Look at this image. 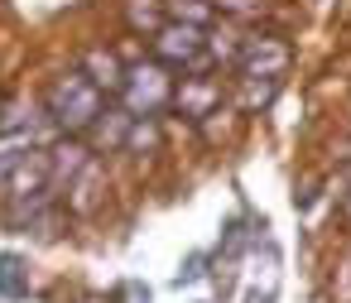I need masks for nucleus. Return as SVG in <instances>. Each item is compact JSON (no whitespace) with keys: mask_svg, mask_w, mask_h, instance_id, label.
Here are the masks:
<instances>
[{"mask_svg":"<svg viewBox=\"0 0 351 303\" xmlns=\"http://www.w3.org/2000/svg\"><path fill=\"white\" fill-rule=\"evenodd\" d=\"M49 116L63 125V130H87L97 125L101 116V87L87 77V73H63L49 92Z\"/></svg>","mask_w":351,"mask_h":303,"instance_id":"1","label":"nucleus"},{"mask_svg":"<svg viewBox=\"0 0 351 303\" xmlns=\"http://www.w3.org/2000/svg\"><path fill=\"white\" fill-rule=\"evenodd\" d=\"M121 92H125V111H130V116H154V111L173 97V82H169V73H164L159 63H135V68L125 73Z\"/></svg>","mask_w":351,"mask_h":303,"instance_id":"2","label":"nucleus"},{"mask_svg":"<svg viewBox=\"0 0 351 303\" xmlns=\"http://www.w3.org/2000/svg\"><path fill=\"white\" fill-rule=\"evenodd\" d=\"M202 49H207V34L197 25H164L154 34V53L164 63H202Z\"/></svg>","mask_w":351,"mask_h":303,"instance_id":"3","label":"nucleus"},{"mask_svg":"<svg viewBox=\"0 0 351 303\" xmlns=\"http://www.w3.org/2000/svg\"><path fill=\"white\" fill-rule=\"evenodd\" d=\"M289 68V44L279 39H245L241 49V73L245 77H279Z\"/></svg>","mask_w":351,"mask_h":303,"instance_id":"4","label":"nucleus"},{"mask_svg":"<svg viewBox=\"0 0 351 303\" xmlns=\"http://www.w3.org/2000/svg\"><path fill=\"white\" fill-rule=\"evenodd\" d=\"M173 101H178L183 116H212V101H221V87H217L212 77H193V82L178 87Z\"/></svg>","mask_w":351,"mask_h":303,"instance_id":"5","label":"nucleus"},{"mask_svg":"<svg viewBox=\"0 0 351 303\" xmlns=\"http://www.w3.org/2000/svg\"><path fill=\"white\" fill-rule=\"evenodd\" d=\"M87 77H92L101 92H121V82H125V68L116 63V53H106V49H92V53H87Z\"/></svg>","mask_w":351,"mask_h":303,"instance_id":"6","label":"nucleus"},{"mask_svg":"<svg viewBox=\"0 0 351 303\" xmlns=\"http://www.w3.org/2000/svg\"><path fill=\"white\" fill-rule=\"evenodd\" d=\"M0 293L5 298H29V269L20 255H0Z\"/></svg>","mask_w":351,"mask_h":303,"instance_id":"7","label":"nucleus"},{"mask_svg":"<svg viewBox=\"0 0 351 303\" xmlns=\"http://www.w3.org/2000/svg\"><path fill=\"white\" fill-rule=\"evenodd\" d=\"M34 154V135H0V178H10Z\"/></svg>","mask_w":351,"mask_h":303,"instance_id":"8","label":"nucleus"},{"mask_svg":"<svg viewBox=\"0 0 351 303\" xmlns=\"http://www.w3.org/2000/svg\"><path fill=\"white\" fill-rule=\"evenodd\" d=\"M130 125H135V116H130V111H111V121H101V116H97V145H125Z\"/></svg>","mask_w":351,"mask_h":303,"instance_id":"9","label":"nucleus"},{"mask_svg":"<svg viewBox=\"0 0 351 303\" xmlns=\"http://www.w3.org/2000/svg\"><path fill=\"white\" fill-rule=\"evenodd\" d=\"M130 29H149V34H159L164 29V10H159V0H130Z\"/></svg>","mask_w":351,"mask_h":303,"instance_id":"10","label":"nucleus"},{"mask_svg":"<svg viewBox=\"0 0 351 303\" xmlns=\"http://www.w3.org/2000/svg\"><path fill=\"white\" fill-rule=\"evenodd\" d=\"M169 15H173L178 25H197V29L212 20V10L202 5V0H169Z\"/></svg>","mask_w":351,"mask_h":303,"instance_id":"11","label":"nucleus"},{"mask_svg":"<svg viewBox=\"0 0 351 303\" xmlns=\"http://www.w3.org/2000/svg\"><path fill=\"white\" fill-rule=\"evenodd\" d=\"M221 10H231V15H255L260 10V0H217Z\"/></svg>","mask_w":351,"mask_h":303,"instance_id":"12","label":"nucleus"},{"mask_svg":"<svg viewBox=\"0 0 351 303\" xmlns=\"http://www.w3.org/2000/svg\"><path fill=\"white\" fill-rule=\"evenodd\" d=\"M245 303H269V289H265V293H260V289H255V293H250V298H245Z\"/></svg>","mask_w":351,"mask_h":303,"instance_id":"13","label":"nucleus"},{"mask_svg":"<svg viewBox=\"0 0 351 303\" xmlns=\"http://www.w3.org/2000/svg\"><path fill=\"white\" fill-rule=\"evenodd\" d=\"M346 269H351V265H346ZM341 293H351V279H346V284H341Z\"/></svg>","mask_w":351,"mask_h":303,"instance_id":"14","label":"nucleus"},{"mask_svg":"<svg viewBox=\"0 0 351 303\" xmlns=\"http://www.w3.org/2000/svg\"><path fill=\"white\" fill-rule=\"evenodd\" d=\"M346 212H351V202H346Z\"/></svg>","mask_w":351,"mask_h":303,"instance_id":"15","label":"nucleus"}]
</instances>
